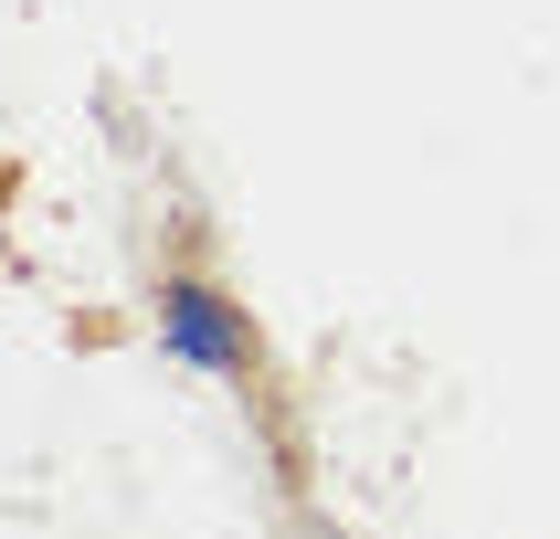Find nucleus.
Returning <instances> with one entry per match:
<instances>
[{
	"instance_id": "nucleus-1",
	"label": "nucleus",
	"mask_w": 560,
	"mask_h": 539,
	"mask_svg": "<svg viewBox=\"0 0 560 539\" xmlns=\"http://www.w3.org/2000/svg\"><path fill=\"white\" fill-rule=\"evenodd\" d=\"M159 349H170L180 371H212V380H233V371L254 360L244 317L222 307L212 285H159Z\"/></svg>"
}]
</instances>
